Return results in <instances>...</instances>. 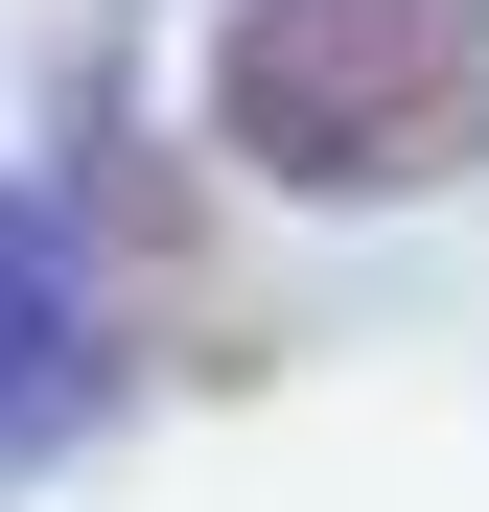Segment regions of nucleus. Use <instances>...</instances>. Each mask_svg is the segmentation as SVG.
Listing matches in <instances>:
<instances>
[{
	"instance_id": "obj_1",
	"label": "nucleus",
	"mask_w": 489,
	"mask_h": 512,
	"mask_svg": "<svg viewBox=\"0 0 489 512\" xmlns=\"http://www.w3.org/2000/svg\"><path fill=\"white\" fill-rule=\"evenodd\" d=\"M210 140L303 210L489 163V0H210Z\"/></svg>"
},
{
	"instance_id": "obj_2",
	"label": "nucleus",
	"mask_w": 489,
	"mask_h": 512,
	"mask_svg": "<svg viewBox=\"0 0 489 512\" xmlns=\"http://www.w3.org/2000/svg\"><path fill=\"white\" fill-rule=\"evenodd\" d=\"M94 233H70L47 187H0V489H24V466H70V443H94Z\"/></svg>"
}]
</instances>
